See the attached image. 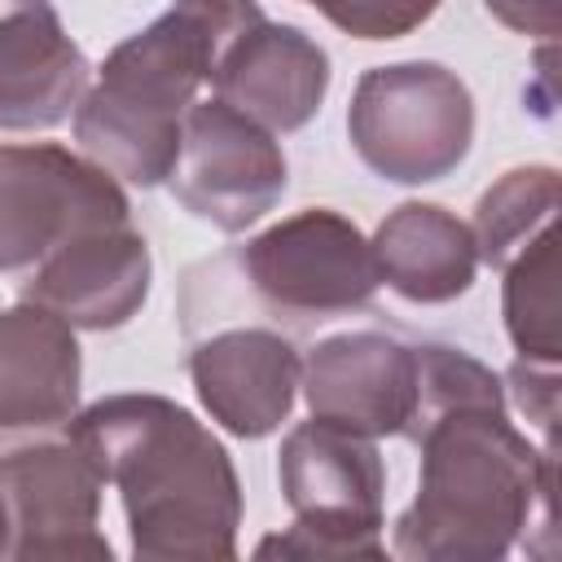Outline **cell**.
<instances>
[{
	"mask_svg": "<svg viewBox=\"0 0 562 562\" xmlns=\"http://www.w3.org/2000/svg\"><path fill=\"white\" fill-rule=\"evenodd\" d=\"M347 136L369 171L391 184H435L474 140V97L439 61H395L360 75Z\"/></svg>",
	"mask_w": 562,
	"mask_h": 562,
	"instance_id": "5",
	"label": "cell"
},
{
	"mask_svg": "<svg viewBox=\"0 0 562 562\" xmlns=\"http://www.w3.org/2000/svg\"><path fill=\"white\" fill-rule=\"evenodd\" d=\"M501 312L518 360L558 369V233L544 228L505 268Z\"/></svg>",
	"mask_w": 562,
	"mask_h": 562,
	"instance_id": "18",
	"label": "cell"
},
{
	"mask_svg": "<svg viewBox=\"0 0 562 562\" xmlns=\"http://www.w3.org/2000/svg\"><path fill=\"white\" fill-rule=\"evenodd\" d=\"M66 439L119 492L140 562L237 558L233 457L184 404L149 391L105 395L66 422Z\"/></svg>",
	"mask_w": 562,
	"mask_h": 562,
	"instance_id": "2",
	"label": "cell"
},
{
	"mask_svg": "<svg viewBox=\"0 0 562 562\" xmlns=\"http://www.w3.org/2000/svg\"><path fill=\"white\" fill-rule=\"evenodd\" d=\"M9 553V509H4V496H0V558Z\"/></svg>",
	"mask_w": 562,
	"mask_h": 562,
	"instance_id": "22",
	"label": "cell"
},
{
	"mask_svg": "<svg viewBox=\"0 0 562 562\" xmlns=\"http://www.w3.org/2000/svg\"><path fill=\"white\" fill-rule=\"evenodd\" d=\"M215 97L268 132H299L329 92V53L290 22H255L220 57Z\"/></svg>",
	"mask_w": 562,
	"mask_h": 562,
	"instance_id": "13",
	"label": "cell"
},
{
	"mask_svg": "<svg viewBox=\"0 0 562 562\" xmlns=\"http://www.w3.org/2000/svg\"><path fill=\"white\" fill-rule=\"evenodd\" d=\"M189 378L211 422L237 439H263L290 417L303 360L285 334L237 325L193 347Z\"/></svg>",
	"mask_w": 562,
	"mask_h": 562,
	"instance_id": "12",
	"label": "cell"
},
{
	"mask_svg": "<svg viewBox=\"0 0 562 562\" xmlns=\"http://www.w3.org/2000/svg\"><path fill=\"white\" fill-rule=\"evenodd\" d=\"M299 386L321 422L369 439L404 435L417 408V351L391 334L347 329L307 351Z\"/></svg>",
	"mask_w": 562,
	"mask_h": 562,
	"instance_id": "10",
	"label": "cell"
},
{
	"mask_svg": "<svg viewBox=\"0 0 562 562\" xmlns=\"http://www.w3.org/2000/svg\"><path fill=\"white\" fill-rule=\"evenodd\" d=\"M483 4L501 26L518 35H540V40L558 35V18H562L558 0H483Z\"/></svg>",
	"mask_w": 562,
	"mask_h": 562,
	"instance_id": "21",
	"label": "cell"
},
{
	"mask_svg": "<svg viewBox=\"0 0 562 562\" xmlns=\"http://www.w3.org/2000/svg\"><path fill=\"white\" fill-rule=\"evenodd\" d=\"M413 351L417 408L404 435L422 448V479L391 549L413 562H501L527 527L553 531V448L509 422L501 378L457 347Z\"/></svg>",
	"mask_w": 562,
	"mask_h": 562,
	"instance_id": "1",
	"label": "cell"
},
{
	"mask_svg": "<svg viewBox=\"0 0 562 562\" xmlns=\"http://www.w3.org/2000/svg\"><path fill=\"white\" fill-rule=\"evenodd\" d=\"M167 184L193 220L220 233H241L281 202L290 167L268 127L211 97L189 105Z\"/></svg>",
	"mask_w": 562,
	"mask_h": 562,
	"instance_id": "8",
	"label": "cell"
},
{
	"mask_svg": "<svg viewBox=\"0 0 562 562\" xmlns=\"http://www.w3.org/2000/svg\"><path fill=\"white\" fill-rule=\"evenodd\" d=\"M263 22L259 0H176L127 35L75 105L79 149L110 176L154 189L180 154V123L228 44Z\"/></svg>",
	"mask_w": 562,
	"mask_h": 562,
	"instance_id": "3",
	"label": "cell"
},
{
	"mask_svg": "<svg viewBox=\"0 0 562 562\" xmlns=\"http://www.w3.org/2000/svg\"><path fill=\"white\" fill-rule=\"evenodd\" d=\"M369 250L378 281L422 307L461 299L479 272V246L470 224L435 202L395 206L378 224Z\"/></svg>",
	"mask_w": 562,
	"mask_h": 562,
	"instance_id": "16",
	"label": "cell"
},
{
	"mask_svg": "<svg viewBox=\"0 0 562 562\" xmlns=\"http://www.w3.org/2000/svg\"><path fill=\"white\" fill-rule=\"evenodd\" d=\"M88 57L66 35L53 0H0V127L40 132L75 114Z\"/></svg>",
	"mask_w": 562,
	"mask_h": 562,
	"instance_id": "14",
	"label": "cell"
},
{
	"mask_svg": "<svg viewBox=\"0 0 562 562\" xmlns=\"http://www.w3.org/2000/svg\"><path fill=\"white\" fill-rule=\"evenodd\" d=\"M83 356L75 325L18 299L0 307V430H53L79 408Z\"/></svg>",
	"mask_w": 562,
	"mask_h": 562,
	"instance_id": "15",
	"label": "cell"
},
{
	"mask_svg": "<svg viewBox=\"0 0 562 562\" xmlns=\"http://www.w3.org/2000/svg\"><path fill=\"white\" fill-rule=\"evenodd\" d=\"M342 35L356 40H400L435 18L439 0H312Z\"/></svg>",
	"mask_w": 562,
	"mask_h": 562,
	"instance_id": "19",
	"label": "cell"
},
{
	"mask_svg": "<svg viewBox=\"0 0 562 562\" xmlns=\"http://www.w3.org/2000/svg\"><path fill=\"white\" fill-rule=\"evenodd\" d=\"M277 474L285 505L294 509V527L259 540V558H386V465L369 435L312 417L285 435Z\"/></svg>",
	"mask_w": 562,
	"mask_h": 562,
	"instance_id": "4",
	"label": "cell"
},
{
	"mask_svg": "<svg viewBox=\"0 0 562 562\" xmlns=\"http://www.w3.org/2000/svg\"><path fill=\"white\" fill-rule=\"evenodd\" d=\"M132 220L127 193L92 158L40 140H0V272L35 268L66 237Z\"/></svg>",
	"mask_w": 562,
	"mask_h": 562,
	"instance_id": "7",
	"label": "cell"
},
{
	"mask_svg": "<svg viewBox=\"0 0 562 562\" xmlns=\"http://www.w3.org/2000/svg\"><path fill=\"white\" fill-rule=\"evenodd\" d=\"M241 272L272 312L294 321H329L369 307L382 285L364 233L329 206L294 211L250 237Z\"/></svg>",
	"mask_w": 562,
	"mask_h": 562,
	"instance_id": "6",
	"label": "cell"
},
{
	"mask_svg": "<svg viewBox=\"0 0 562 562\" xmlns=\"http://www.w3.org/2000/svg\"><path fill=\"white\" fill-rule=\"evenodd\" d=\"M97 465L66 439H31L0 448V496L9 509V558L18 562H110L101 527Z\"/></svg>",
	"mask_w": 562,
	"mask_h": 562,
	"instance_id": "9",
	"label": "cell"
},
{
	"mask_svg": "<svg viewBox=\"0 0 562 562\" xmlns=\"http://www.w3.org/2000/svg\"><path fill=\"white\" fill-rule=\"evenodd\" d=\"M562 202V180L553 167L531 162V167H514L505 171L474 206V246L479 259L492 268H505L514 255H522L544 228H553Z\"/></svg>",
	"mask_w": 562,
	"mask_h": 562,
	"instance_id": "17",
	"label": "cell"
},
{
	"mask_svg": "<svg viewBox=\"0 0 562 562\" xmlns=\"http://www.w3.org/2000/svg\"><path fill=\"white\" fill-rule=\"evenodd\" d=\"M509 386L518 395V408L544 426V435L553 439V422H558V369L549 364H527L518 360L509 369Z\"/></svg>",
	"mask_w": 562,
	"mask_h": 562,
	"instance_id": "20",
	"label": "cell"
},
{
	"mask_svg": "<svg viewBox=\"0 0 562 562\" xmlns=\"http://www.w3.org/2000/svg\"><path fill=\"white\" fill-rule=\"evenodd\" d=\"M149 281V246L132 220H123L83 228L53 246L22 281V299L57 312L75 329H119L145 307Z\"/></svg>",
	"mask_w": 562,
	"mask_h": 562,
	"instance_id": "11",
	"label": "cell"
}]
</instances>
